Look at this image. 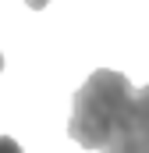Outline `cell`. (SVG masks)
<instances>
[{
	"label": "cell",
	"instance_id": "obj_1",
	"mask_svg": "<svg viewBox=\"0 0 149 153\" xmlns=\"http://www.w3.org/2000/svg\"><path fill=\"white\" fill-rule=\"evenodd\" d=\"M131 82L110 71V68H100L85 78V85L74 93V107H71V121H68V135L82 150H103L114 139V128L121 114L128 111L131 103Z\"/></svg>",
	"mask_w": 149,
	"mask_h": 153
},
{
	"label": "cell",
	"instance_id": "obj_2",
	"mask_svg": "<svg viewBox=\"0 0 149 153\" xmlns=\"http://www.w3.org/2000/svg\"><path fill=\"white\" fill-rule=\"evenodd\" d=\"M103 153H149V85L131 93V103L121 114Z\"/></svg>",
	"mask_w": 149,
	"mask_h": 153
},
{
	"label": "cell",
	"instance_id": "obj_4",
	"mask_svg": "<svg viewBox=\"0 0 149 153\" xmlns=\"http://www.w3.org/2000/svg\"><path fill=\"white\" fill-rule=\"evenodd\" d=\"M25 4H29V7H32V11H43V7H46V4H50V0H25Z\"/></svg>",
	"mask_w": 149,
	"mask_h": 153
},
{
	"label": "cell",
	"instance_id": "obj_3",
	"mask_svg": "<svg viewBox=\"0 0 149 153\" xmlns=\"http://www.w3.org/2000/svg\"><path fill=\"white\" fill-rule=\"evenodd\" d=\"M0 153H25V150H21L11 135H0Z\"/></svg>",
	"mask_w": 149,
	"mask_h": 153
},
{
	"label": "cell",
	"instance_id": "obj_5",
	"mask_svg": "<svg viewBox=\"0 0 149 153\" xmlns=\"http://www.w3.org/2000/svg\"><path fill=\"white\" fill-rule=\"evenodd\" d=\"M0 71H4V53H0Z\"/></svg>",
	"mask_w": 149,
	"mask_h": 153
}]
</instances>
